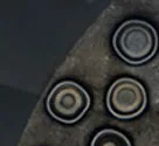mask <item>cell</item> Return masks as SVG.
<instances>
[{"instance_id": "4", "label": "cell", "mask_w": 159, "mask_h": 146, "mask_svg": "<svg viewBox=\"0 0 159 146\" xmlns=\"http://www.w3.org/2000/svg\"><path fill=\"white\" fill-rule=\"evenodd\" d=\"M90 146H131V143L122 132L114 129H104L96 133Z\"/></svg>"}, {"instance_id": "1", "label": "cell", "mask_w": 159, "mask_h": 146, "mask_svg": "<svg viewBox=\"0 0 159 146\" xmlns=\"http://www.w3.org/2000/svg\"><path fill=\"white\" fill-rule=\"evenodd\" d=\"M117 55L130 64H142L152 59L158 49V34L151 24L128 20L119 26L112 38Z\"/></svg>"}, {"instance_id": "2", "label": "cell", "mask_w": 159, "mask_h": 146, "mask_svg": "<svg viewBox=\"0 0 159 146\" xmlns=\"http://www.w3.org/2000/svg\"><path fill=\"white\" fill-rule=\"evenodd\" d=\"M46 105L54 119L65 124H74L88 111L90 96L79 83L63 81L52 89Z\"/></svg>"}, {"instance_id": "3", "label": "cell", "mask_w": 159, "mask_h": 146, "mask_svg": "<svg viewBox=\"0 0 159 146\" xmlns=\"http://www.w3.org/2000/svg\"><path fill=\"white\" fill-rule=\"evenodd\" d=\"M148 95L143 84L131 77H122L108 90L107 106L111 115L119 119H130L145 110Z\"/></svg>"}]
</instances>
